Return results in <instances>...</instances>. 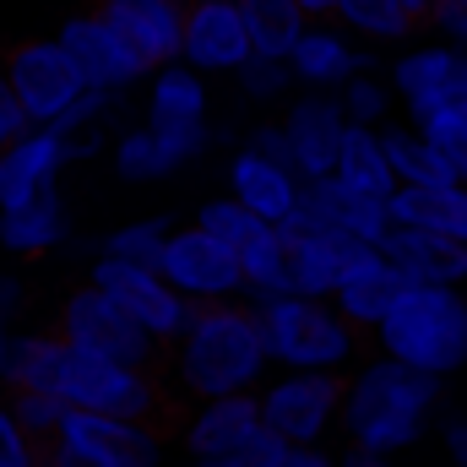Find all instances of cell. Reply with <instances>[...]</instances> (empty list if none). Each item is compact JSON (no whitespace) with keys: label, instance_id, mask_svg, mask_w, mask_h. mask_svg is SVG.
I'll list each match as a JSON object with an SVG mask.
<instances>
[{"label":"cell","instance_id":"6da1fadb","mask_svg":"<svg viewBox=\"0 0 467 467\" xmlns=\"http://www.w3.org/2000/svg\"><path fill=\"white\" fill-rule=\"evenodd\" d=\"M163 386L174 408L223 402V397H255L272 380L266 337L250 305H213L196 310L185 337L163 353Z\"/></svg>","mask_w":467,"mask_h":467},{"label":"cell","instance_id":"7a4b0ae2","mask_svg":"<svg viewBox=\"0 0 467 467\" xmlns=\"http://www.w3.org/2000/svg\"><path fill=\"white\" fill-rule=\"evenodd\" d=\"M441 402H446V380L369 353L343 380V435L337 441L375 451V457H397L441 424L446 413Z\"/></svg>","mask_w":467,"mask_h":467},{"label":"cell","instance_id":"3957f363","mask_svg":"<svg viewBox=\"0 0 467 467\" xmlns=\"http://www.w3.org/2000/svg\"><path fill=\"white\" fill-rule=\"evenodd\" d=\"M261 321V337H266V358L272 369H299V375H343L369 358L364 353V332L343 321V310L332 299H305V294H288V299H272L255 310Z\"/></svg>","mask_w":467,"mask_h":467},{"label":"cell","instance_id":"277c9868","mask_svg":"<svg viewBox=\"0 0 467 467\" xmlns=\"http://www.w3.org/2000/svg\"><path fill=\"white\" fill-rule=\"evenodd\" d=\"M369 353L451 380L467 364V288H408L369 337Z\"/></svg>","mask_w":467,"mask_h":467},{"label":"cell","instance_id":"5b68a950","mask_svg":"<svg viewBox=\"0 0 467 467\" xmlns=\"http://www.w3.org/2000/svg\"><path fill=\"white\" fill-rule=\"evenodd\" d=\"M141 125H152L185 163H202L213 147H239L234 130L213 119V77L191 71L185 60L158 66L141 88Z\"/></svg>","mask_w":467,"mask_h":467},{"label":"cell","instance_id":"8992f818","mask_svg":"<svg viewBox=\"0 0 467 467\" xmlns=\"http://www.w3.org/2000/svg\"><path fill=\"white\" fill-rule=\"evenodd\" d=\"M255 402H261L266 435L288 451H327V441L343 435V375L272 369Z\"/></svg>","mask_w":467,"mask_h":467},{"label":"cell","instance_id":"52a82bcc","mask_svg":"<svg viewBox=\"0 0 467 467\" xmlns=\"http://www.w3.org/2000/svg\"><path fill=\"white\" fill-rule=\"evenodd\" d=\"M49 327H55L77 353L115 358V364H130V369H163V348L119 310L104 288H93V283H71V288L55 299Z\"/></svg>","mask_w":467,"mask_h":467},{"label":"cell","instance_id":"ba28073f","mask_svg":"<svg viewBox=\"0 0 467 467\" xmlns=\"http://www.w3.org/2000/svg\"><path fill=\"white\" fill-rule=\"evenodd\" d=\"M82 283H93V288H104L109 299H115L119 310L158 343V348L169 353L180 337H185V327L196 321V305L185 299V294H174L169 288V277L158 272V266H136V261H115V255H93L88 261V272H82Z\"/></svg>","mask_w":467,"mask_h":467},{"label":"cell","instance_id":"9c48e42d","mask_svg":"<svg viewBox=\"0 0 467 467\" xmlns=\"http://www.w3.org/2000/svg\"><path fill=\"white\" fill-rule=\"evenodd\" d=\"M60 397L77 413H104V419H130V424H158L174 408L158 369H130V364L93 358V353L71 358V375H66Z\"/></svg>","mask_w":467,"mask_h":467},{"label":"cell","instance_id":"30bf717a","mask_svg":"<svg viewBox=\"0 0 467 467\" xmlns=\"http://www.w3.org/2000/svg\"><path fill=\"white\" fill-rule=\"evenodd\" d=\"M55 38H60V49L71 55V66H77V77L88 82V93L130 99V93H141L147 77H152V66L119 38V27L99 11V5H93V11H66Z\"/></svg>","mask_w":467,"mask_h":467},{"label":"cell","instance_id":"8fae6325","mask_svg":"<svg viewBox=\"0 0 467 467\" xmlns=\"http://www.w3.org/2000/svg\"><path fill=\"white\" fill-rule=\"evenodd\" d=\"M158 272L196 310L239 305L244 299V261H239V250H229L223 239H213V234L196 229V223H180V229L169 234V244L158 255Z\"/></svg>","mask_w":467,"mask_h":467},{"label":"cell","instance_id":"7c38bea8","mask_svg":"<svg viewBox=\"0 0 467 467\" xmlns=\"http://www.w3.org/2000/svg\"><path fill=\"white\" fill-rule=\"evenodd\" d=\"M5 77L16 88V104H22L27 125H44V130H55L60 119L77 109V99L88 93V82L77 77V66H71V55L60 49L55 33L11 44L5 49Z\"/></svg>","mask_w":467,"mask_h":467},{"label":"cell","instance_id":"4fadbf2b","mask_svg":"<svg viewBox=\"0 0 467 467\" xmlns=\"http://www.w3.org/2000/svg\"><path fill=\"white\" fill-rule=\"evenodd\" d=\"M386 77L402 99V119H419L467 99V49H451L441 38H419L386 60Z\"/></svg>","mask_w":467,"mask_h":467},{"label":"cell","instance_id":"5bb4252c","mask_svg":"<svg viewBox=\"0 0 467 467\" xmlns=\"http://www.w3.org/2000/svg\"><path fill=\"white\" fill-rule=\"evenodd\" d=\"M277 119H283L288 163L299 169V180L305 185L332 180L337 174V158H343V141H348V130H353L343 99H332V93H299Z\"/></svg>","mask_w":467,"mask_h":467},{"label":"cell","instance_id":"9a60e30c","mask_svg":"<svg viewBox=\"0 0 467 467\" xmlns=\"http://www.w3.org/2000/svg\"><path fill=\"white\" fill-rule=\"evenodd\" d=\"M321 229H337V234H353V239H364V244H386V234L397 229L391 223V202H369V196H358L348 191L337 174L332 180H316V185H305V207L283 223L288 239H299V234H321Z\"/></svg>","mask_w":467,"mask_h":467},{"label":"cell","instance_id":"2e32d148","mask_svg":"<svg viewBox=\"0 0 467 467\" xmlns=\"http://www.w3.org/2000/svg\"><path fill=\"white\" fill-rule=\"evenodd\" d=\"M288 66H294L299 93H332V99L348 88L353 77L386 71V60H380L375 49H364L343 22H310V33H305L299 49L288 55Z\"/></svg>","mask_w":467,"mask_h":467},{"label":"cell","instance_id":"e0dca14e","mask_svg":"<svg viewBox=\"0 0 467 467\" xmlns=\"http://www.w3.org/2000/svg\"><path fill=\"white\" fill-rule=\"evenodd\" d=\"M266 435L261 424V402L255 397H223V402H196L180 413V451L185 462H213V457H239Z\"/></svg>","mask_w":467,"mask_h":467},{"label":"cell","instance_id":"ac0fdd59","mask_svg":"<svg viewBox=\"0 0 467 467\" xmlns=\"http://www.w3.org/2000/svg\"><path fill=\"white\" fill-rule=\"evenodd\" d=\"M223 191L234 202H244L261 223L283 229L299 207H305V180L294 163H277V158H261L250 147H234L223 158Z\"/></svg>","mask_w":467,"mask_h":467},{"label":"cell","instance_id":"d6986e66","mask_svg":"<svg viewBox=\"0 0 467 467\" xmlns=\"http://www.w3.org/2000/svg\"><path fill=\"white\" fill-rule=\"evenodd\" d=\"M77 457H93L104 467H163V435L158 424H130V419H104V413H77L66 419L60 441Z\"/></svg>","mask_w":467,"mask_h":467},{"label":"cell","instance_id":"ffe728a7","mask_svg":"<svg viewBox=\"0 0 467 467\" xmlns=\"http://www.w3.org/2000/svg\"><path fill=\"white\" fill-rule=\"evenodd\" d=\"M250 33L239 16V0H191L185 11V66L202 77H239L250 60Z\"/></svg>","mask_w":467,"mask_h":467},{"label":"cell","instance_id":"44dd1931","mask_svg":"<svg viewBox=\"0 0 467 467\" xmlns=\"http://www.w3.org/2000/svg\"><path fill=\"white\" fill-rule=\"evenodd\" d=\"M99 11L119 27V38L158 71L185 60V11L191 0H99Z\"/></svg>","mask_w":467,"mask_h":467},{"label":"cell","instance_id":"7402d4cb","mask_svg":"<svg viewBox=\"0 0 467 467\" xmlns=\"http://www.w3.org/2000/svg\"><path fill=\"white\" fill-rule=\"evenodd\" d=\"M71 169V152H66V136L60 130H44L33 125L16 147H5V185H0V213H16V207H33L38 196L60 191V174Z\"/></svg>","mask_w":467,"mask_h":467},{"label":"cell","instance_id":"603a6c76","mask_svg":"<svg viewBox=\"0 0 467 467\" xmlns=\"http://www.w3.org/2000/svg\"><path fill=\"white\" fill-rule=\"evenodd\" d=\"M294 244V288L305 299H332L353 272L375 255V244L353 239V234H337V229H321V234H299L288 239Z\"/></svg>","mask_w":467,"mask_h":467},{"label":"cell","instance_id":"cb8c5ba5","mask_svg":"<svg viewBox=\"0 0 467 467\" xmlns=\"http://www.w3.org/2000/svg\"><path fill=\"white\" fill-rule=\"evenodd\" d=\"M380 255L408 277V288H467V244L419 229H391Z\"/></svg>","mask_w":467,"mask_h":467},{"label":"cell","instance_id":"d4e9b609","mask_svg":"<svg viewBox=\"0 0 467 467\" xmlns=\"http://www.w3.org/2000/svg\"><path fill=\"white\" fill-rule=\"evenodd\" d=\"M0 255L11 261H38V255H55V250H71L77 244V229H71V207L60 191L38 196L33 207H16V213H0Z\"/></svg>","mask_w":467,"mask_h":467},{"label":"cell","instance_id":"484cf974","mask_svg":"<svg viewBox=\"0 0 467 467\" xmlns=\"http://www.w3.org/2000/svg\"><path fill=\"white\" fill-rule=\"evenodd\" d=\"M77 348L55 332V327H22L11 343V364H5V386L0 391H49L60 397L66 375H71Z\"/></svg>","mask_w":467,"mask_h":467},{"label":"cell","instance_id":"4316f807","mask_svg":"<svg viewBox=\"0 0 467 467\" xmlns=\"http://www.w3.org/2000/svg\"><path fill=\"white\" fill-rule=\"evenodd\" d=\"M402 294H408V277H402L380 250H375V255H369V261L348 277V283L332 294V305L343 310V321H353L364 337H375V332L386 327V316L397 310V299H402Z\"/></svg>","mask_w":467,"mask_h":467},{"label":"cell","instance_id":"83f0119b","mask_svg":"<svg viewBox=\"0 0 467 467\" xmlns=\"http://www.w3.org/2000/svg\"><path fill=\"white\" fill-rule=\"evenodd\" d=\"M109 169H115L119 185H158V180H169V174H180V169H191L152 125H141V119H130L125 130H115V141H109Z\"/></svg>","mask_w":467,"mask_h":467},{"label":"cell","instance_id":"f1b7e54d","mask_svg":"<svg viewBox=\"0 0 467 467\" xmlns=\"http://www.w3.org/2000/svg\"><path fill=\"white\" fill-rule=\"evenodd\" d=\"M391 223L419 234H441L467 244V185H430V191H397Z\"/></svg>","mask_w":467,"mask_h":467},{"label":"cell","instance_id":"f546056e","mask_svg":"<svg viewBox=\"0 0 467 467\" xmlns=\"http://www.w3.org/2000/svg\"><path fill=\"white\" fill-rule=\"evenodd\" d=\"M239 261H244V299H239V305L261 310V305H272V299L299 294V288H294V244H288L283 229H266L255 244H244Z\"/></svg>","mask_w":467,"mask_h":467},{"label":"cell","instance_id":"4dcf8cb0","mask_svg":"<svg viewBox=\"0 0 467 467\" xmlns=\"http://www.w3.org/2000/svg\"><path fill=\"white\" fill-rule=\"evenodd\" d=\"M380 141H386V158H391V169H397V185L402 191H430V185H457V174H451V163L441 158V147L419 130V125H408V119H397V125H386L380 130Z\"/></svg>","mask_w":467,"mask_h":467},{"label":"cell","instance_id":"1f68e13d","mask_svg":"<svg viewBox=\"0 0 467 467\" xmlns=\"http://www.w3.org/2000/svg\"><path fill=\"white\" fill-rule=\"evenodd\" d=\"M239 16H244L250 49L266 55V60H288L299 49V38L310 33V22H316L299 0H239Z\"/></svg>","mask_w":467,"mask_h":467},{"label":"cell","instance_id":"d6a6232c","mask_svg":"<svg viewBox=\"0 0 467 467\" xmlns=\"http://www.w3.org/2000/svg\"><path fill=\"white\" fill-rule=\"evenodd\" d=\"M337 180L358 191V196H369V202H391L402 185H397V169H391V158H386V141H380V130H358L353 125L348 141H343V158H337Z\"/></svg>","mask_w":467,"mask_h":467},{"label":"cell","instance_id":"836d02e7","mask_svg":"<svg viewBox=\"0 0 467 467\" xmlns=\"http://www.w3.org/2000/svg\"><path fill=\"white\" fill-rule=\"evenodd\" d=\"M332 22H343L364 49H408L419 27L402 0H343Z\"/></svg>","mask_w":467,"mask_h":467},{"label":"cell","instance_id":"e575fe53","mask_svg":"<svg viewBox=\"0 0 467 467\" xmlns=\"http://www.w3.org/2000/svg\"><path fill=\"white\" fill-rule=\"evenodd\" d=\"M180 229L169 213H152V218H130V223H119V229L99 234L93 239V255H115V261H136V266H158V255H163V244H169V234Z\"/></svg>","mask_w":467,"mask_h":467},{"label":"cell","instance_id":"d590c367","mask_svg":"<svg viewBox=\"0 0 467 467\" xmlns=\"http://www.w3.org/2000/svg\"><path fill=\"white\" fill-rule=\"evenodd\" d=\"M234 93L244 104H255L261 115H283L294 99H299V82H294V66L288 60H266V55H250L234 77Z\"/></svg>","mask_w":467,"mask_h":467},{"label":"cell","instance_id":"8d00e7d4","mask_svg":"<svg viewBox=\"0 0 467 467\" xmlns=\"http://www.w3.org/2000/svg\"><path fill=\"white\" fill-rule=\"evenodd\" d=\"M337 99H343V109H348V125H358V130H386V125L402 119V99H397V88H391L386 71L353 77Z\"/></svg>","mask_w":467,"mask_h":467},{"label":"cell","instance_id":"74e56055","mask_svg":"<svg viewBox=\"0 0 467 467\" xmlns=\"http://www.w3.org/2000/svg\"><path fill=\"white\" fill-rule=\"evenodd\" d=\"M191 223L196 229H207L213 239H223L229 250H244V244H255L261 234L272 229V223H261L244 202H234L229 191H218V196H207V202H196V213H191Z\"/></svg>","mask_w":467,"mask_h":467},{"label":"cell","instance_id":"f35d334b","mask_svg":"<svg viewBox=\"0 0 467 467\" xmlns=\"http://www.w3.org/2000/svg\"><path fill=\"white\" fill-rule=\"evenodd\" d=\"M5 397V408H11V419L22 424V435L33 441V446H55L60 441V430H66V419H71V402L66 397H49V391H0Z\"/></svg>","mask_w":467,"mask_h":467},{"label":"cell","instance_id":"ab89813d","mask_svg":"<svg viewBox=\"0 0 467 467\" xmlns=\"http://www.w3.org/2000/svg\"><path fill=\"white\" fill-rule=\"evenodd\" d=\"M408 125H413V119H408ZM419 130L441 147V158L451 163L457 185H467V99L446 104V109H435V115H424L419 119Z\"/></svg>","mask_w":467,"mask_h":467},{"label":"cell","instance_id":"60d3db41","mask_svg":"<svg viewBox=\"0 0 467 467\" xmlns=\"http://www.w3.org/2000/svg\"><path fill=\"white\" fill-rule=\"evenodd\" d=\"M44 462H49V451L22 435V424L11 419V408L0 397V467H44Z\"/></svg>","mask_w":467,"mask_h":467},{"label":"cell","instance_id":"b9f144b4","mask_svg":"<svg viewBox=\"0 0 467 467\" xmlns=\"http://www.w3.org/2000/svg\"><path fill=\"white\" fill-rule=\"evenodd\" d=\"M27 305H33V288H27V277H22V266H16V261L0 266V321L16 327V321L27 316ZM16 332H22V327H16Z\"/></svg>","mask_w":467,"mask_h":467},{"label":"cell","instance_id":"7bdbcfd3","mask_svg":"<svg viewBox=\"0 0 467 467\" xmlns=\"http://www.w3.org/2000/svg\"><path fill=\"white\" fill-rule=\"evenodd\" d=\"M424 27H430V38H441V44H451V49H467V5L462 0H441V5L424 16Z\"/></svg>","mask_w":467,"mask_h":467},{"label":"cell","instance_id":"ee69618b","mask_svg":"<svg viewBox=\"0 0 467 467\" xmlns=\"http://www.w3.org/2000/svg\"><path fill=\"white\" fill-rule=\"evenodd\" d=\"M27 130H33V125H27V115H22V104H16V88H11V77H5V55H0V152L16 147Z\"/></svg>","mask_w":467,"mask_h":467},{"label":"cell","instance_id":"f6af8a7d","mask_svg":"<svg viewBox=\"0 0 467 467\" xmlns=\"http://www.w3.org/2000/svg\"><path fill=\"white\" fill-rule=\"evenodd\" d=\"M239 147H250V152H261V158L288 163V136H283V119H277V115H261L244 136H239Z\"/></svg>","mask_w":467,"mask_h":467},{"label":"cell","instance_id":"bcb514c9","mask_svg":"<svg viewBox=\"0 0 467 467\" xmlns=\"http://www.w3.org/2000/svg\"><path fill=\"white\" fill-rule=\"evenodd\" d=\"M277 451H288V446H277L272 435H261L250 451H239V457H213V462H185V467H272Z\"/></svg>","mask_w":467,"mask_h":467},{"label":"cell","instance_id":"7dc6e473","mask_svg":"<svg viewBox=\"0 0 467 467\" xmlns=\"http://www.w3.org/2000/svg\"><path fill=\"white\" fill-rule=\"evenodd\" d=\"M435 435H441V446H446L451 467H467V413H441Z\"/></svg>","mask_w":467,"mask_h":467},{"label":"cell","instance_id":"c3c4849f","mask_svg":"<svg viewBox=\"0 0 467 467\" xmlns=\"http://www.w3.org/2000/svg\"><path fill=\"white\" fill-rule=\"evenodd\" d=\"M272 467H337V451H277Z\"/></svg>","mask_w":467,"mask_h":467},{"label":"cell","instance_id":"681fc988","mask_svg":"<svg viewBox=\"0 0 467 467\" xmlns=\"http://www.w3.org/2000/svg\"><path fill=\"white\" fill-rule=\"evenodd\" d=\"M337 467H391V457H375V451L343 446V451H337Z\"/></svg>","mask_w":467,"mask_h":467},{"label":"cell","instance_id":"f907efd6","mask_svg":"<svg viewBox=\"0 0 467 467\" xmlns=\"http://www.w3.org/2000/svg\"><path fill=\"white\" fill-rule=\"evenodd\" d=\"M49 467H104V462H93V457H77V451H66V446H49Z\"/></svg>","mask_w":467,"mask_h":467},{"label":"cell","instance_id":"816d5d0a","mask_svg":"<svg viewBox=\"0 0 467 467\" xmlns=\"http://www.w3.org/2000/svg\"><path fill=\"white\" fill-rule=\"evenodd\" d=\"M299 5H305V11H310V16H316V22H332V16H337V5H343V0H299Z\"/></svg>","mask_w":467,"mask_h":467},{"label":"cell","instance_id":"f5cc1de1","mask_svg":"<svg viewBox=\"0 0 467 467\" xmlns=\"http://www.w3.org/2000/svg\"><path fill=\"white\" fill-rule=\"evenodd\" d=\"M11 343H16V327L0 321V386H5V364H11Z\"/></svg>","mask_w":467,"mask_h":467},{"label":"cell","instance_id":"db71d44e","mask_svg":"<svg viewBox=\"0 0 467 467\" xmlns=\"http://www.w3.org/2000/svg\"><path fill=\"white\" fill-rule=\"evenodd\" d=\"M402 5H408V11H413V22H424V16H430V11H435V5H441V0H402Z\"/></svg>","mask_w":467,"mask_h":467},{"label":"cell","instance_id":"11a10c76","mask_svg":"<svg viewBox=\"0 0 467 467\" xmlns=\"http://www.w3.org/2000/svg\"><path fill=\"white\" fill-rule=\"evenodd\" d=\"M0 185H5V152H0Z\"/></svg>","mask_w":467,"mask_h":467},{"label":"cell","instance_id":"9f6ffc18","mask_svg":"<svg viewBox=\"0 0 467 467\" xmlns=\"http://www.w3.org/2000/svg\"><path fill=\"white\" fill-rule=\"evenodd\" d=\"M462 5H467V0H462Z\"/></svg>","mask_w":467,"mask_h":467},{"label":"cell","instance_id":"6f0895ef","mask_svg":"<svg viewBox=\"0 0 467 467\" xmlns=\"http://www.w3.org/2000/svg\"><path fill=\"white\" fill-rule=\"evenodd\" d=\"M44 467H49V462H44Z\"/></svg>","mask_w":467,"mask_h":467}]
</instances>
